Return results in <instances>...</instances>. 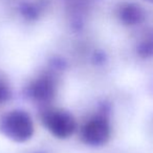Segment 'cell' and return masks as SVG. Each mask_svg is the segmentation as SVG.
<instances>
[{
  "mask_svg": "<svg viewBox=\"0 0 153 153\" xmlns=\"http://www.w3.org/2000/svg\"><path fill=\"white\" fill-rule=\"evenodd\" d=\"M7 133L15 140H23L33 133V124L24 113L15 112L7 117L4 123Z\"/></svg>",
  "mask_w": 153,
  "mask_h": 153,
  "instance_id": "obj_1",
  "label": "cell"
},
{
  "mask_svg": "<svg viewBox=\"0 0 153 153\" xmlns=\"http://www.w3.org/2000/svg\"><path fill=\"white\" fill-rule=\"evenodd\" d=\"M47 126L57 136L65 137L68 136L74 128V120L68 114L63 112L51 113L47 117Z\"/></svg>",
  "mask_w": 153,
  "mask_h": 153,
  "instance_id": "obj_2",
  "label": "cell"
},
{
  "mask_svg": "<svg viewBox=\"0 0 153 153\" xmlns=\"http://www.w3.org/2000/svg\"><path fill=\"white\" fill-rule=\"evenodd\" d=\"M119 17L127 25H135L145 19V12L136 3L125 2L119 7Z\"/></svg>",
  "mask_w": 153,
  "mask_h": 153,
  "instance_id": "obj_3",
  "label": "cell"
},
{
  "mask_svg": "<svg viewBox=\"0 0 153 153\" xmlns=\"http://www.w3.org/2000/svg\"><path fill=\"white\" fill-rule=\"evenodd\" d=\"M109 135V128L106 122L102 120L91 121L84 130V136L89 143L101 144Z\"/></svg>",
  "mask_w": 153,
  "mask_h": 153,
  "instance_id": "obj_4",
  "label": "cell"
},
{
  "mask_svg": "<svg viewBox=\"0 0 153 153\" xmlns=\"http://www.w3.org/2000/svg\"><path fill=\"white\" fill-rule=\"evenodd\" d=\"M7 97V88L2 83H0V102H2Z\"/></svg>",
  "mask_w": 153,
  "mask_h": 153,
  "instance_id": "obj_5",
  "label": "cell"
},
{
  "mask_svg": "<svg viewBox=\"0 0 153 153\" xmlns=\"http://www.w3.org/2000/svg\"><path fill=\"white\" fill-rule=\"evenodd\" d=\"M145 1H147V2L151 3V4H153V0H145Z\"/></svg>",
  "mask_w": 153,
  "mask_h": 153,
  "instance_id": "obj_6",
  "label": "cell"
}]
</instances>
